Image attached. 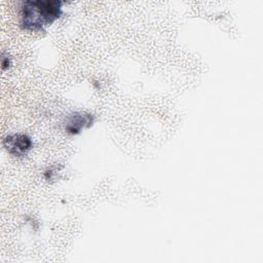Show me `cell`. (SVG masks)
<instances>
[{"instance_id":"2","label":"cell","mask_w":263,"mask_h":263,"mask_svg":"<svg viewBox=\"0 0 263 263\" xmlns=\"http://www.w3.org/2000/svg\"><path fill=\"white\" fill-rule=\"evenodd\" d=\"M32 139L26 134L8 135L3 140V147L13 156H25L32 149Z\"/></svg>"},{"instance_id":"4","label":"cell","mask_w":263,"mask_h":263,"mask_svg":"<svg viewBox=\"0 0 263 263\" xmlns=\"http://www.w3.org/2000/svg\"><path fill=\"white\" fill-rule=\"evenodd\" d=\"M1 65H2V69H8L11 66V58L8 54L2 53V59H1Z\"/></svg>"},{"instance_id":"1","label":"cell","mask_w":263,"mask_h":263,"mask_svg":"<svg viewBox=\"0 0 263 263\" xmlns=\"http://www.w3.org/2000/svg\"><path fill=\"white\" fill-rule=\"evenodd\" d=\"M63 1L60 0H27L22 2L20 25L33 32L42 31L50 26L63 13Z\"/></svg>"},{"instance_id":"3","label":"cell","mask_w":263,"mask_h":263,"mask_svg":"<svg viewBox=\"0 0 263 263\" xmlns=\"http://www.w3.org/2000/svg\"><path fill=\"white\" fill-rule=\"evenodd\" d=\"M95 117L86 111H76L67 116L65 130L70 135H77L83 128H88L93 124Z\"/></svg>"}]
</instances>
